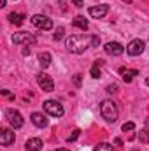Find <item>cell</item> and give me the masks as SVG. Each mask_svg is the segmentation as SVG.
Segmentation results:
<instances>
[{"label":"cell","instance_id":"34","mask_svg":"<svg viewBox=\"0 0 149 151\" xmlns=\"http://www.w3.org/2000/svg\"><path fill=\"white\" fill-rule=\"evenodd\" d=\"M135 151H137V150H135Z\"/></svg>","mask_w":149,"mask_h":151},{"label":"cell","instance_id":"3","mask_svg":"<svg viewBox=\"0 0 149 151\" xmlns=\"http://www.w3.org/2000/svg\"><path fill=\"white\" fill-rule=\"evenodd\" d=\"M44 111L49 116L60 118V116H63V106L60 102H56V100H46L44 102Z\"/></svg>","mask_w":149,"mask_h":151},{"label":"cell","instance_id":"4","mask_svg":"<svg viewBox=\"0 0 149 151\" xmlns=\"http://www.w3.org/2000/svg\"><path fill=\"white\" fill-rule=\"evenodd\" d=\"M30 21H32L34 27H37L40 30H51L53 28V21L47 16H42V14H34Z\"/></svg>","mask_w":149,"mask_h":151},{"label":"cell","instance_id":"17","mask_svg":"<svg viewBox=\"0 0 149 151\" xmlns=\"http://www.w3.org/2000/svg\"><path fill=\"white\" fill-rule=\"evenodd\" d=\"M39 63H40L42 69L49 67V65H51V55H49V53H40V55H39Z\"/></svg>","mask_w":149,"mask_h":151},{"label":"cell","instance_id":"6","mask_svg":"<svg viewBox=\"0 0 149 151\" xmlns=\"http://www.w3.org/2000/svg\"><path fill=\"white\" fill-rule=\"evenodd\" d=\"M37 84L44 90V91H53V90H54V83H53V79L46 74V72L37 74Z\"/></svg>","mask_w":149,"mask_h":151},{"label":"cell","instance_id":"11","mask_svg":"<svg viewBox=\"0 0 149 151\" xmlns=\"http://www.w3.org/2000/svg\"><path fill=\"white\" fill-rule=\"evenodd\" d=\"M0 142H2V146H11L14 142V132L11 128H2L0 130Z\"/></svg>","mask_w":149,"mask_h":151},{"label":"cell","instance_id":"15","mask_svg":"<svg viewBox=\"0 0 149 151\" xmlns=\"http://www.w3.org/2000/svg\"><path fill=\"white\" fill-rule=\"evenodd\" d=\"M9 19H11V23H12V25L21 27V25H23V21H25V14H19V12H11V14H9Z\"/></svg>","mask_w":149,"mask_h":151},{"label":"cell","instance_id":"24","mask_svg":"<svg viewBox=\"0 0 149 151\" xmlns=\"http://www.w3.org/2000/svg\"><path fill=\"white\" fill-rule=\"evenodd\" d=\"M79 134H81V130H79V128H75V130H74V134H72V135H70V137H69L67 141H69V142H74L75 139L79 137Z\"/></svg>","mask_w":149,"mask_h":151},{"label":"cell","instance_id":"21","mask_svg":"<svg viewBox=\"0 0 149 151\" xmlns=\"http://www.w3.org/2000/svg\"><path fill=\"white\" fill-rule=\"evenodd\" d=\"M63 35H65V28L60 27V28H56V32H54L53 37H54V40H60V39H63Z\"/></svg>","mask_w":149,"mask_h":151},{"label":"cell","instance_id":"10","mask_svg":"<svg viewBox=\"0 0 149 151\" xmlns=\"http://www.w3.org/2000/svg\"><path fill=\"white\" fill-rule=\"evenodd\" d=\"M105 53L111 55V56H121L125 53V47L119 42H107L105 44Z\"/></svg>","mask_w":149,"mask_h":151},{"label":"cell","instance_id":"5","mask_svg":"<svg viewBox=\"0 0 149 151\" xmlns=\"http://www.w3.org/2000/svg\"><path fill=\"white\" fill-rule=\"evenodd\" d=\"M144 47H146L144 40H140V39H133V40L126 46V53H128L130 56H139V55L144 53Z\"/></svg>","mask_w":149,"mask_h":151},{"label":"cell","instance_id":"9","mask_svg":"<svg viewBox=\"0 0 149 151\" xmlns=\"http://www.w3.org/2000/svg\"><path fill=\"white\" fill-rule=\"evenodd\" d=\"M107 12H109V5H107V4H102V5L90 7V16H91V18H95V19H100V18H104Z\"/></svg>","mask_w":149,"mask_h":151},{"label":"cell","instance_id":"23","mask_svg":"<svg viewBox=\"0 0 149 151\" xmlns=\"http://www.w3.org/2000/svg\"><path fill=\"white\" fill-rule=\"evenodd\" d=\"M117 90H119L117 83H112V84H109V86H107V93H116Z\"/></svg>","mask_w":149,"mask_h":151},{"label":"cell","instance_id":"18","mask_svg":"<svg viewBox=\"0 0 149 151\" xmlns=\"http://www.w3.org/2000/svg\"><path fill=\"white\" fill-rule=\"evenodd\" d=\"M74 27H77V28H81V30H88V21L82 18V16H75L74 18Z\"/></svg>","mask_w":149,"mask_h":151},{"label":"cell","instance_id":"29","mask_svg":"<svg viewBox=\"0 0 149 151\" xmlns=\"http://www.w3.org/2000/svg\"><path fill=\"white\" fill-rule=\"evenodd\" d=\"M5 2L7 0H0V7H5Z\"/></svg>","mask_w":149,"mask_h":151},{"label":"cell","instance_id":"30","mask_svg":"<svg viewBox=\"0 0 149 151\" xmlns=\"http://www.w3.org/2000/svg\"><path fill=\"white\" fill-rule=\"evenodd\" d=\"M54 151H70V150H65V148H60V150H54Z\"/></svg>","mask_w":149,"mask_h":151},{"label":"cell","instance_id":"7","mask_svg":"<svg viewBox=\"0 0 149 151\" xmlns=\"http://www.w3.org/2000/svg\"><path fill=\"white\" fill-rule=\"evenodd\" d=\"M12 40H14V44H25V46L35 44V37L32 34H28V32H18V34H14Z\"/></svg>","mask_w":149,"mask_h":151},{"label":"cell","instance_id":"19","mask_svg":"<svg viewBox=\"0 0 149 151\" xmlns=\"http://www.w3.org/2000/svg\"><path fill=\"white\" fill-rule=\"evenodd\" d=\"M139 139H140V142L149 144V130H148V128H142V130H140V134H139Z\"/></svg>","mask_w":149,"mask_h":151},{"label":"cell","instance_id":"25","mask_svg":"<svg viewBox=\"0 0 149 151\" xmlns=\"http://www.w3.org/2000/svg\"><path fill=\"white\" fill-rule=\"evenodd\" d=\"M98 46H100V37L93 35V37H91V47H98Z\"/></svg>","mask_w":149,"mask_h":151},{"label":"cell","instance_id":"1","mask_svg":"<svg viewBox=\"0 0 149 151\" xmlns=\"http://www.w3.org/2000/svg\"><path fill=\"white\" fill-rule=\"evenodd\" d=\"M91 46V39L86 35H70L67 39V49L70 53H84Z\"/></svg>","mask_w":149,"mask_h":151},{"label":"cell","instance_id":"22","mask_svg":"<svg viewBox=\"0 0 149 151\" xmlns=\"http://www.w3.org/2000/svg\"><path fill=\"white\" fill-rule=\"evenodd\" d=\"M132 130H135V123L133 121H128V123L123 125V132H132Z\"/></svg>","mask_w":149,"mask_h":151},{"label":"cell","instance_id":"12","mask_svg":"<svg viewBox=\"0 0 149 151\" xmlns=\"http://www.w3.org/2000/svg\"><path fill=\"white\" fill-rule=\"evenodd\" d=\"M30 119H32V123H34L35 127H39V128H44V127H47V123H49L47 118H46L42 113H34Z\"/></svg>","mask_w":149,"mask_h":151},{"label":"cell","instance_id":"26","mask_svg":"<svg viewBox=\"0 0 149 151\" xmlns=\"http://www.w3.org/2000/svg\"><path fill=\"white\" fill-rule=\"evenodd\" d=\"M74 84L77 86V88L81 86V74H75V76H74Z\"/></svg>","mask_w":149,"mask_h":151},{"label":"cell","instance_id":"27","mask_svg":"<svg viewBox=\"0 0 149 151\" xmlns=\"http://www.w3.org/2000/svg\"><path fill=\"white\" fill-rule=\"evenodd\" d=\"M70 2L74 4L75 7H82V5H84V2H82V0H70Z\"/></svg>","mask_w":149,"mask_h":151},{"label":"cell","instance_id":"14","mask_svg":"<svg viewBox=\"0 0 149 151\" xmlns=\"http://www.w3.org/2000/svg\"><path fill=\"white\" fill-rule=\"evenodd\" d=\"M119 74L123 76V81L125 83H132L133 77L139 74V70H135V69H119Z\"/></svg>","mask_w":149,"mask_h":151},{"label":"cell","instance_id":"33","mask_svg":"<svg viewBox=\"0 0 149 151\" xmlns=\"http://www.w3.org/2000/svg\"><path fill=\"white\" fill-rule=\"evenodd\" d=\"M14 2H16V0H14Z\"/></svg>","mask_w":149,"mask_h":151},{"label":"cell","instance_id":"28","mask_svg":"<svg viewBox=\"0 0 149 151\" xmlns=\"http://www.w3.org/2000/svg\"><path fill=\"white\" fill-rule=\"evenodd\" d=\"M2 95H5V97H9V99H14V95H11L7 90H2Z\"/></svg>","mask_w":149,"mask_h":151},{"label":"cell","instance_id":"16","mask_svg":"<svg viewBox=\"0 0 149 151\" xmlns=\"http://www.w3.org/2000/svg\"><path fill=\"white\" fill-rule=\"evenodd\" d=\"M104 65V60H97L95 63H93V67H91V77H95V79H98L100 76H102V70H100V67Z\"/></svg>","mask_w":149,"mask_h":151},{"label":"cell","instance_id":"31","mask_svg":"<svg viewBox=\"0 0 149 151\" xmlns=\"http://www.w3.org/2000/svg\"><path fill=\"white\" fill-rule=\"evenodd\" d=\"M123 2H126V4H132V0H123Z\"/></svg>","mask_w":149,"mask_h":151},{"label":"cell","instance_id":"20","mask_svg":"<svg viewBox=\"0 0 149 151\" xmlns=\"http://www.w3.org/2000/svg\"><path fill=\"white\" fill-rule=\"evenodd\" d=\"M93 151H114V148H112V144H109V142H102V144L95 146Z\"/></svg>","mask_w":149,"mask_h":151},{"label":"cell","instance_id":"32","mask_svg":"<svg viewBox=\"0 0 149 151\" xmlns=\"http://www.w3.org/2000/svg\"><path fill=\"white\" fill-rule=\"evenodd\" d=\"M146 84H148V86H149V77H148V79H146Z\"/></svg>","mask_w":149,"mask_h":151},{"label":"cell","instance_id":"13","mask_svg":"<svg viewBox=\"0 0 149 151\" xmlns=\"http://www.w3.org/2000/svg\"><path fill=\"white\" fill-rule=\"evenodd\" d=\"M25 148L28 151H40L42 150V141L39 137H34V139H28L25 142Z\"/></svg>","mask_w":149,"mask_h":151},{"label":"cell","instance_id":"8","mask_svg":"<svg viewBox=\"0 0 149 151\" xmlns=\"http://www.w3.org/2000/svg\"><path fill=\"white\" fill-rule=\"evenodd\" d=\"M7 119H9V123H11V127L12 128H21L23 127V118H21V114L18 113V111H14V109H9L7 111Z\"/></svg>","mask_w":149,"mask_h":151},{"label":"cell","instance_id":"2","mask_svg":"<svg viewBox=\"0 0 149 151\" xmlns=\"http://www.w3.org/2000/svg\"><path fill=\"white\" fill-rule=\"evenodd\" d=\"M100 113H102V118L107 121V123H114L116 119H117V106L112 102V100H104L102 104H100Z\"/></svg>","mask_w":149,"mask_h":151}]
</instances>
